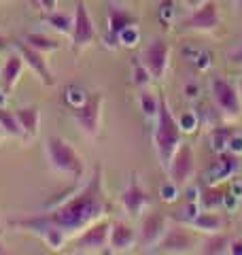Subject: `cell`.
I'll return each instance as SVG.
<instances>
[{"label":"cell","instance_id":"6da1fadb","mask_svg":"<svg viewBox=\"0 0 242 255\" xmlns=\"http://www.w3.org/2000/svg\"><path fill=\"white\" fill-rule=\"evenodd\" d=\"M51 211L43 215H34L28 219H19L21 223H47V226H55L68 236H77L90 228L92 223L104 219L111 211L109 196L104 191V174L102 168L96 166L92 177L85 181V185L72 196H62V202L49 204Z\"/></svg>","mask_w":242,"mask_h":255},{"label":"cell","instance_id":"7a4b0ae2","mask_svg":"<svg viewBox=\"0 0 242 255\" xmlns=\"http://www.w3.org/2000/svg\"><path fill=\"white\" fill-rule=\"evenodd\" d=\"M183 142V130L181 124L176 122V117L172 115V109L168 105L166 98H159V111L155 117V130H153V145H155L159 164L168 168L172 155L176 153V149Z\"/></svg>","mask_w":242,"mask_h":255},{"label":"cell","instance_id":"3957f363","mask_svg":"<svg viewBox=\"0 0 242 255\" xmlns=\"http://www.w3.org/2000/svg\"><path fill=\"white\" fill-rule=\"evenodd\" d=\"M45 155L47 162H49L51 170L64 174L70 181H81L85 174V162L81 153L70 145L66 138L62 136H49L45 142Z\"/></svg>","mask_w":242,"mask_h":255},{"label":"cell","instance_id":"277c9868","mask_svg":"<svg viewBox=\"0 0 242 255\" xmlns=\"http://www.w3.org/2000/svg\"><path fill=\"white\" fill-rule=\"evenodd\" d=\"M102 107H104V96L100 92H96L92 96H87L85 102H81L79 107H72L70 111L75 124L81 128V132L87 138H98L100 124H102Z\"/></svg>","mask_w":242,"mask_h":255},{"label":"cell","instance_id":"5b68a950","mask_svg":"<svg viewBox=\"0 0 242 255\" xmlns=\"http://www.w3.org/2000/svg\"><path fill=\"white\" fill-rule=\"evenodd\" d=\"M211 94L217 109L221 111L225 119H238L242 115V98L236 85H232L221 77H215L211 81Z\"/></svg>","mask_w":242,"mask_h":255},{"label":"cell","instance_id":"8992f818","mask_svg":"<svg viewBox=\"0 0 242 255\" xmlns=\"http://www.w3.org/2000/svg\"><path fill=\"white\" fill-rule=\"evenodd\" d=\"M98 36L94 26V19L90 11H87L85 0H77L75 6V23H72V32H70V47L75 53H81L83 49H87Z\"/></svg>","mask_w":242,"mask_h":255},{"label":"cell","instance_id":"52a82bcc","mask_svg":"<svg viewBox=\"0 0 242 255\" xmlns=\"http://www.w3.org/2000/svg\"><path fill=\"white\" fill-rule=\"evenodd\" d=\"M109 234H111V223L109 221H96L83 232H79L72 251L75 253H107L109 251Z\"/></svg>","mask_w":242,"mask_h":255},{"label":"cell","instance_id":"ba28073f","mask_svg":"<svg viewBox=\"0 0 242 255\" xmlns=\"http://www.w3.org/2000/svg\"><path fill=\"white\" fill-rule=\"evenodd\" d=\"M221 23V11L215 0H206L198 9H191V15L181 21L183 32H215Z\"/></svg>","mask_w":242,"mask_h":255},{"label":"cell","instance_id":"9c48e42d","mask_svg":"<svg viewBox=\"0 0 242 255\" xmlns=\"http://www.w3.org/2000/svg\"><path fill=\"white\" fill-rule=\"evenodd\" d=\"M168 179L176 183L179 187H185L196 174V153L189 142H181V147L176 149L172 155L170 164H168Z\"/></svg>","mask_w":242,"mask_h":255},{"label":"cell","instance_id":"30bf717a","mask_svg":"<svg viewBox=\"0 0 242 255\" xmlns=\"http://www.w3.org/2000/svg\"><path fill=\"white\" fill-rule=\"evenodd\" d=\"M140 62L147 66V70L155 81H161L166 75V70H168V64H170V43L161 36L153 38V41L142 49Z\"/></svg>","mask_w":242,"mask_h":255},{"label":"cell","instance_id":"8fae6325","mask_svg":"<svg viewBox=\"0 0 242 255\" xmlns=\"http://www.w3.org/2000/svg\"><path fill=\"white\" fill-rule=\"evenodd\" d=\"M138 23V17L127 11L125 6L121 4H109V11H107V36H104V43H107L109 49H115L119 45V34L123 32L125 28L136 26Z\"/></svg>","mask_w":242,"mask_h":255},{"label":"cell","instance_id":"7c38bea8","mask_svg":"<svg viewBox=\"0 0 242 255\" xmlns=\"http://www.w3.org/2000/svg\"><path fill=\"white\" fill-rule=\"evenodd\" d=\"M119 200H121V206H123L125 213L130 215V217H140V215L144 213V209H147V206H151L153 198H151V194H149V189H144V187L140 185L138 177H136V174H132L130 183H127L125 189L121 191Z\"/></svg>","mask_w":242,"mask_h":255},{"label":"cell","instance_id":"4fadbf2b","mask_svg":"<svg viewBox=\"0 0 242 255\" xmlns=\"http://www.w3.org/2000/svg\"><path fill=\"white\" fill-rule=\"evenodd\" d=\"M166 232H168V221L164 215L149 213L147 217H142V221H140L138 247H142L144 251H155Z\"/></svg>","mask_w":242,"mask_h":255},{"label":"cell","instance_id":"5bb4252c","mask_svg":"<svg viewBox=\"0 0 242 255\" xmlns=\"http://www.w3.org/2000/svg\"><path fill=\"white\" fill-rule=\"evenodd\" d=\"M196 247V236L185 226H168V232L157 245L159 253H189Z\"/></svg>","mask_w":242,"mask_h":255},{"label":"cell","instance_id":"9a60e30c","mask_svg":"<svg viewBox=\"0 0 242 255\" xmlns=\"http://www.w3.org/2000/svg\"><path fill=\"white\" fill-rule=\"evenodd\" d=\"M17 51L21 53L23 62L28 64V68L38 77V81L47 85V87H53L55 85V77L49 68V62H47V53H40L36 49H32L28 43H17Z\"/></svg>","mask_w":242,"mask_h":255},{"label":"cell","instance_id":"2e32d148","mask_svg":"<svg viewBox=\"0 0 242 255\" xmlns=\"http://www.w3.org/2000/svg\"><path fill=\"white\" fill-rule=\"evenodd\" d=\"M138 247V232L125 221H113L109 234V251L113 253H127Z\"/></svg>","mask_w":242,"mask_h":255},{"label":"cell","instance_id":"e0dca14e","mask_svg":"<svg viewBox=\"0 0 242 255\" xmlns=\"http://www.w3.org/2000/svg\"><path fill=\"white\" fill-rule=\"evenodd\" d=\"M23 58H21V53H11L9 58H6L2 62V68H0V87H2V92H13V87L17 85L19 81V77L23 73Z\"/></svg>","mask_w":242,"mask_h":255},{"label":"cell","instance_id":"ac0fdd59","mask_svg":"<svg viewBox=\"0 0 242 255\" xmlns=\"http://www.w3.org/2000/svg\"><path fill=\"white\" fill-rule=\"evenodd\" d=\"M238 155H234L232 151H221L219 153V159L211 166V172H208V183L215 185L223 179H230L234 172L238 170Z\"/></svg>","mask_w":242,"mask_h":255},{"label":"cell","instance_id":"d6986e66","mask_svg":"<svg viewBox=\"0 0 242 255\" xmlns=\"http://www.w3.org/2000/svg\"><path fill=\"white\" fill-rule=\"evenodd\" d=\"M17 122L23 130V138H36L40 128V111L38 107H19L15 109Z\"/></svg>","mask_w":242,"mask_h":255},{"label":"cell","instance_id":"ffe728a7","mask_svg":"<svg viewBox=\"0 0 242 255\" xmlns=\"http://www.w3.org/2000/svg\"><path fill=\"white\" fill-rule=\"evenodd\" d=\"M189 226L200 230V232L215 234V232H221V230L225 228V219L217 211H206L204 209V213H196V215H193V219L189 221Z\"/></svg>","mask_w":242,"mask_h":255},{"label":"cell","instance_id":"44dd1931","mask_svg":"<svg viewBox=\"0 0 242 255\" xmlns=\"http://www.w3.org/2000/svg\"><path fill=\"white\" fill-rule=\"evenodd\" d=\"M43 19L49 23V26L58 32V34L62 36H70V32H72V23H75V15H70L68 13H62V11H49V13H45L43 15Z\"/></svg>","mask_w":242,"mask_h":255},{"label":"cell","instance_id":"7402d4cb","mask_svg":"<svg viewBox=\"0 0 242 255\" xmlns=\"http://www.w3.org/2000/svg\"><path fill=\"white\" fill-rule=\"evenodd\" d=\"M230 243L232 238L225 236L221 232H215V234H208L202 243V253L206 255H221V253H230Z\"/></svg>","mask_w":242,"mask_h":255},{"label":"cell","instance_id":"603a6c76","mask_svg":"<svg viewBox=\"0 0 242 255\" xmlns=\"http://www.w3.org/2000/svg\"><path fill=\"white\" fill-rule=\"evenodd\" d=\"M23 43H28L32 49H36L40 53H51V51H58L60 49V41H58V38H51V36H47V34H40V32L28 34Z\"/></svg>","mask_w":242,"mask_h":255},{"label":"cell","instance_id":"cb8c5ba5","mask_svg":"<svg viewBox=\"0 0 242 255\" xmlns=\"http://www.w3.org/2000/svg\"><path fill=\"white\" fill-rule=\"evenodd\" d=\"M0 128H2L4 134H9V136H15V138H23V130L17 122V115H15V111H9L4 107H0Z\"/></svg>","mask_w":242,"mask_h":255},{"label":"cell","instance_id":"d4e9b609","mask_svg":"<svg viewBox=\"0 0 242 255\" xmlns=\"http://www.w3.org/2000/svg\"><path fill=\"white\" fill-rule=\"evenodd\" d=\"M225 202V196L221 189H215V187H206L204 194H202V206L206 211H219Z\"/></svg>","mask_w":242,"mask_h":255},{"label":"cell","instance_id":"484cf974","mask_svg":"<svg viewBox=\"0 0 242 255\" xmlns=\"http://www.w3.org/2000/svg\"><path fill=\"white\" fill-rule=\"evenodd\" d=\"M151 73L147 70V66L140 62V58H132V81L136 87H149L151 83Z\"/></svg>","mask_w":242,"mask_h":255},{"label":"cell","instance_id":"4316f807","mask_svg":"<svg viewBox=\"0 0 242 255\" xmlns=\"http://www.w3.org/2000/svg\"><path fill=\"white\" fill-rule=\"evenodd\" d=\"M138 102H140V109H142L144 117H157V111H159V98H155V96L149 94V92H140Z\"/></svg>","mask_w":242,"mask_h":255},{"label":"cell","instance_id":"83f0119b","mask_svg":"<svg viewBox=\"0 0 242 255\" xmlns=\"http://www.w3.org/2000/svg\"><path fill=\"white\" fill-rule=\"evenodd\" d=\"M234 130H215L213 132V149H217L221 153V151H225L230 147V140L234 136Z\"/></svg>","mask_w":242,"mask_h":255},{"label":"cell","instance_id":"f1b7e54d","mask_svg":"<svg viewBox=\"0 0 242 255\" xmlns=\"http://www.w3.org/2000/svg\"><path fill=\"white\" fill-rule=\"evenodd\" d=\"M138 38H140V30H138V23H136V26H130V28H125L123 32H121L119 43L123 47H134L136 43H138Z\"/></svg>","mask_w":242,"mask_h":255},{"label":"cell","instance_id":"f546056e","mask_svg":"<svg viewBox=\"0 0 242 255\" xmlns=\"http://www.w3.org/2000/svg\"><path fill=\"white\" fill-rule=\"evenodd\" d=\"M228 149L232 151L234 155H240V153H242V138L238 136V134H234V136H232V140H230V147H228Z\"/></svg>","mask_w":242,"mask_h":255},{"label":"cell","instance_id":"4dcf8cb0","mask_svg":"<svg viewBox=\"0 0 242 255\" xmlns=\"http://www.w3.org/2000/svg\"><path fill=\"white\" fill-rule=\"evenodd\" d=\"M38 4H40V9H43L45 13L58 9V0H38Z\"/></svg>","mask_w":242,"mask_h":255},{"label":"cell","instance_id":"1f68e13d","mask_svg":"<svg viewBox=\"0 0 242 255\" xmlns=\"http://www.w3.org/2000/svg\"><path fill=\"white\" fill-rule=\"evenodd\" d=\"M230 253H232V255H242V241H240V238H232V243H230Z\"/></svg>","mask_w":242,"mask_h":255},{"label":"cell","instance_id":"d6a6232c","mask_svg":"<svg viewBox=\"0 0 242 255\" xmlns=\"http://www.w3.org/2000/svg\"><path fill=\"white\" fill-rule=\"evenodd\" d=\"M230 62H232V64H236V66H242V47L230 53Z\"/></svg>","mask_w":242,"mask_h":255},{"label":"cell","instance_id":"836d02e7","mask_svg":"<svg viewBox=\"0 0 242 255\" xmlns=\"http://www.w3.org/2000/svg\"><path fill=\"white\" fill-rule=\"evenodd\" d=\"M204 2H206V0H185V4H187L189 9H198V6L204 4Z\"/></svg>","mask_w":242,"mask_h":255},{"label":"cell","instance_id":"e575fe53","mask_svg":"<svg viewBox=\"0 0 242 255\" xmlns=\"http://www.w3.org/2000/svg\"><path fill=\"white\" fill-rule=\"evenodd\" d=\"M6 49H9V41H6V36L0 34V55H2Z\"/></svg>","mask_w":242,"mask_h":255},{"label":"cell","instance_id":"d590c367","mask_svg":"<svg viewBox=\"0 0 242 255\" xmlns=\"http://www.w3.org/2000/svg\"><path fill=\"white\" fill-rule=\"evenodd\" d=\"M4 100H6V92H2V90H0V107L4 105Z\"/></svg>","mask_w":242,"mask_h":255},{"label":"cell","instance_id":"8d00e7d4","mask_svg":"<svg viewBox=\"0 0 242 255\" xmlns=\"http://www.w3.org/2000/svg\"><path fill=\"white\" fill-rule=\"evenodd\" d=\"M4 253H6V247H4L2 243H0V255H4Z\"/></svg>","mask_w":242,"mask_h":255},{"label":"cell","instance_id":"74e56055","mask_svg":"<svg viewBox=\"0 0 242 255\" xmlns=\"http://www.w3.org/2000/svg\"><path fill=\"white\" fill-rule=\"evenodd\" d=\"M236 6H238V11H240V15H242V0H236Z\"/></svg>","mask_w":242,"mask_h":255},{"label":"cell","instance_id":"f35d334b","mask_svg":"<svg viewBox=\"0 0 242 255\" xmlns=\"http://www.w3.org/2000/svg\"><path fill=\"white\" fill-rule=\"evenodd\" d=\"M238 92H240V98H242V79L238 81Z\"/></svg>","mask_w":242,"mask_h":255},{"label":"cell","instance_id":"ab89813d","mask_svg":"<svg viewBox=\"0 0 242 255\" xmlns=\"http://www.w3.org/2000/svg\"><path fill=\"white\" fill-rule=\"evenodd\" d=\"M0 234H2V223H0Z\"/></svg>","mask_w":242,"mask_h":255},{"label":"cell","instance_id":"60d3db41","mask_svg":"<svg viewBox=\"0 0 242 255\" xmlns=\"http://www.w3.org/2000/svg\"><path fill=\"white\" fill-rule=\"evenodd\" d=\"M2 134H4V132H2V128H0V136H2Z\"/></svg>","mask_w":242,"mask_h":255},{"label":"cell","instance_id":"b9f144b4","mask_svg":"<svg viewBox=\"0 0 242 255\" xmlns=\"http://www.w3.org/2000/svg\"><path fill=\"white\" fill-rule=\"evenodd\" d=\"M0 68H2V62H0Z\"/></svg>","mask_w":242,"mask_h":255}]
</instances>
